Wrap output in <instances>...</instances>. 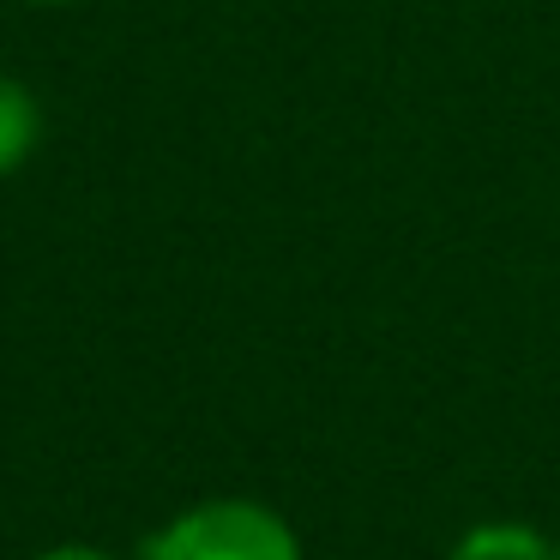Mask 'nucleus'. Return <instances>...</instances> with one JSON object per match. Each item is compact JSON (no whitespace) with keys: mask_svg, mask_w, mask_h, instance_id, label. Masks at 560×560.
<instances>
[{"mask_svg":"<svg viewBox=\"0 0 560 560\" xmlns=\"http://www.w3.org/2000/svg\"><path fill=\"white\" fill-rule=\"evenodd\" d=\"M446 560H560L555 542L530 524H512V518H494V524H476L452 542Z\"/></svg>","mask_w":560,"mask_h":560,"instance_id":"nucleus-2","label":"nucleus"},{"mask_svg":"<svg viewBox=\"0 0 560 560\" xmlns=\"http://www.w3.org/2000/svg\"><path fill=\"white\" fill-rule=\"evenodd\" d=\"M139 560H302L290 518L259 500H199L139 542Z\"/></svg>","mask_w":560,"mask_h":560,"instance_id":"nucleus-1","label":"nucleus"},{"mask_svg":"<svg viewBox=\"0 0 560 560\" xmlns=\"http://www.w3.org/2000/svg\"><path fill=\"white\" fill-rule=\"evenodd\" d=\"M37 7H67V0H37Z\"/></svg>","mask_w":560,"mask_h":560,"instance_id":"nucleus-5","label":"nucleus"},{"mask_svg":"<svg viewBox=\"0 0 560 560\" xmlns=\"http://www.w3.org/2000/svg\"><path fill=\"white\" fill-rule=\"evenodd\" d=\"M37 560H115V555H103V548H91V542H61V548H49V555H37Z\"/></svg>","mask_w":560,"mask_h":560,"instance_id":"nucleus-4","label":"nucleus"},{"mask_svg":"<svg viewBox=\"0 0 560 560\" xmlns=\"http://www.w3.org/2000/svg\"><path fill=\"white\" fill-rule=\"evenodd\" d=\"M37 145H43L37 97H31V85H19L13 73H0V175H13Z\"/></svg>","mask_w":560,"mask_h":560,"instance_id":"nucleus-3","label":"nucleus"}]
</instances>
